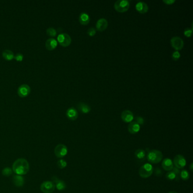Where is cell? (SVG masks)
<instances>
[{"label": "cell", "instance_id": "9a60e30c", "mask_svg": "<svg viewBox=\"0 0 193 193\" xmlns=\"http://www.w3.org/2000/svg\"><path fill=\"white\" fill-rule=\"evenodd\" d=\"M66 115L67 117L72 121L76 120L78 117L77 110L74 107H70L69 109H67V110L66 111Z\"/></svg>", "mask_w": 193, "mask_h": 193}, {"label": "cell", "instance_id": "277c9868", "mask_svg": "<svg viewBox=\"0 0 193 193\" xmlns=\"http://www.w3.org/2000/svg\"><path fill=\"white\" fill-rule=\"evenodd\" d=\"M115 9L119 13L127 11L130 7V3L128 0H118L115 3Z\"/></svg>", "mask_w": 193, "mask_h": 193}, {"label": "cell", "instance_id": "4dcf8cb0", "mask_svg": "<svg viewBox=\"0 0 193 193\" xmlns=\"http://www.w3.org/2000/svg\"><path fill=\"white\" fill-rule=\"evenodd\" d=\"M180 57H181V54L177 51H175L173 52V53L172 55V58L174 61L178 60L179 58H180Z\"/></svg>", "mask_w": 193, "mask_h": 193}, {"label": "cell", "instance_id": "e0dca14e", "mask_svg": "<svg viewBox=\"0 0 193 193\" xmlns=\"http://www.w3.org/2000/svg\"><path fill=\"white\" fill-rule=\"evenodd\" d=\"M162 167L166 171H171L173 168V163L171 159L166 158L162 162Z\"/></svg>", "mask_w": 193, "mask_h": 193}, {"label": "cell", "instance_id": "6da1fadb", "mask_svg": "<svg viewBox=\"0 0 193 193\" xmlns=\"http://www.w3.org/2000/svg\"><path fill=\"white\" fill-rule=\"evenodd\" d=\"M12 169L13 171L17 175H25L29 171V163L28 161L24 158L18 159L14 162Z\"/></svg>", "mask_w": 193, "mask_h": 193}, {"label": "cell", "instance_id": "836d02e7", "mask_svg": "<svg viewBox=\"0 0 193 193\" xmlns=\"http://www.w3.org/2000/svg\"><path fill=\"white\" fill-rule=\"evenodd\" d=\"M163 172L159 168H156L155 170V175L157 176V177H160V176H161L163 175Z\"/></svg>", "mask_w": 193, "mask_h": 193}, {"label": "cell", "instance_id": "ffe728a7", "mask_svg": "<svg viewBox=\"0 0 193 193\" xmlns=\"http://www.w3.org/2000/svg\"><path fill=\"white\" fill-rule=\"evenodd\" d=\"M13 182L14 185L17 187H22L24 184V179L20 175H14L13 177Z\"/></svg>", "mask_w": 193, "mask_h": 193}, {"label": "cell", "instance_id": "7402d4cb", "mask_svg": "<svg viewBox=\"0 0 193 193\" xmlns=\"http://www.w3.org/2000/svg\"><path fill=\"white\" fill-rule=\"evenodd\" d=\"M79 21L81 24L87 25L90 21V18L89 15L86 13H82L79 15Z\"/></svg>", "mask_w": 193, "mask_h": 193}, {"label": "cell", "instance_id": "8d00e7d4", "mask_svg": "<svg viewBox=\"0 0 193 193\" xmlns=\"http://www.w3.org/2000/svg\"><path fill=\"white\" fill-rule=\"evenodd\" d=\"M168 193H177L176 192H174V191H171V192H169Z\"/></svg>", "mask_w": 193, "mask_h": 193}, {"label": "cell", "instance_id": "5b68a950", "mask_svg": "<svg viewBox=\"0 0 193 193\" xmlns=\"http://www.w3.org/2000/svg\"><path fill=\"white\" fill-rule=\"evenodd\" d=\"M55 188V184L51 181H44L40 185V190L43 193H52Z\"/></svg>", "mask_w": 193, "mask_h": 193}, {"label": "cell", "instance_id": "30bf717a", "mask_svg": "<svg viewBox=\"0 0 193 193\" xmlns=\"http://www.w3.org/2000/svg\"><path fill=\"white\" fill-rule=\"evenodd\" d=\"M31 92L30 87L26 84L20 85L18 88L17 93L20 97H26L28 96Z\"/></svg>", "mask_w": 193, "mask_h": 193}, {"label": "cell", "instance_id": "1f68e13d", "mask_svg": "<svg viewBox=\"0 0 193 193\" xmlns=\"http://www.w3.org/2000/svg\"><path fill=\"white\" fill-rule=\"evenodd\" d=\"M135 122L139 125H142L144 123V119L140 116H138L135 118Z\"/></svg>", "mask_w": 193, "mask_h": 193}, {"label": "cell", "instance_id": "9c48e42d", "mask_svg": "<svg viewBox=\"0 0 193 193\" xmlns=\"http://www.w3.org/2000/svg\"><path fill=\"white\" fill-rule=\"evenodd\" d=\"M171 44L174 49L177 51L181 50L184 45L183 40L178 36H174L171 39Z\"/></svg>", "mask_w": 193, "mask_h": 193}, {"label": "cell", "instance_id": "ac0fdd59", "mask_svg": "<svg viewBox=\"0 0 193 193\" xmlns=\"http://www.w3.org/2000/svg\"><path fill=\"white\" fill-rule=\"evenodd\" d=\"M57 41L54 38H49L45 41V48L48 51H53L57 46Z\"/></svg>", "mask_w": 193, "mask_h": 193}, {"label": "cell", "instance_id": "484cf974", "mask_svg": "<svg viewBox=\"0 0 193 193\" xmlns=\"http://www.w3.org/2000/svg\"><path fill=\"white\" fill-rule=\"evenodd\" d=\"M13 169L9 167H6L2 171V174L5 177H9L13 174Z\"/></svg>", "mask_w": 193, "mask_h": 193}, {"label": "cell", "instance_id": "ba28073f", "mask_svg": "<svg viewBox=\"0 0 193 193\" xmlns=\"http://www.w3.org/2000/svg\"><path fill=\"white\" fill-rule=\"evenodd\" d=\"M173 164L178 169H182L186 165V160L184 156L177 155L175 156L173 160Z\"/></svg>", "mask_w": 193, "mask_h": 193}, {"label": "cell", "instance_id": "603a6c76", "mask_svg": "<svg viewBox=\"0 0 193 193\" xmlns=\"http://www.w3.org/2000/svg\"><path fill=\"white\" fill-rule=\"evenodd\" d=\"M2 56L3 58L7 61H11L14 58V53L9 49L4 50L2 53Z\"/></svg>", "mask_w": 193, "mask_h": 193}, {"label": "cell", "instance_id": "d6a6232c", "mask_svg": "<svg viewBox=\"0 0 193 193\" xmlns=\"http://www.w3.org/2000/svg\"><path fill=\"white\" fill-rule=\"evenodd\" d=\"M23 58H24V56L23 55V54L20 53H17V55H16L14 56V59L17 61H18V62H21L23 61Z\"/></svg>", "mask_w": 193, "mask_h": 193}, {"label": "cell", "instance_id": "4fadbf2b", "mask_svg": "<svg viewBox=\"0 0 193 193\" xmlns=\"http://www.w3.org/2000/svg\"><path fill=\"white\" fill-rule=\"evenodd\" d=\"M108 26V22L105 18H100L97 21L96 27L97 30L102 32L107 29Z\"/></svg>", "mask_w": 193, "mask_h": 193}, {"label": "cell", "instance_id": "83f0119b", "mask_svg": "<svg viewBox=\"0 0 193 193\" xmlns=\"http://www.w3.org/2000/svg\"><path fill=\"white\" fill-rule=\"evenodd\" d=\"M57 167L59 169H63L67 166V162L63 159H60L57 161Z\"/></svg>", "mask_w": 193, "mask_h": 193}, {"label": "cell", "instance_id": "44dd1931", "mask_svg": "<svg viewBox=\"0 0 193 193\" xmlns=\"http://www.w3.org/2000/svg\"><path fill=\"white\" fill-rule=\"evenodd\" d=\"M135 156L136 160L139 161H144L146 157V152L142 149H138L135 151Z\"/></svg>", "mask_w": 193, "mask_h": 193}, {"label": "cell", "instance_id": "d6986e66", "mask_svg": "<svg viewBox=\"0 0 193 193\" xmlns=\"http://www.w3.org/2000/svg\"><path fill=\"white\" fill-rule=\"evenodd\" d=\"M78 108V109L83 113L84 114H87L88 113H89L91 110V107L90 106V105H88V104L84 103V102H80L78 103L77 105Z\"/></svg>", "mask_w": 193, "mask_h": 193}, {"label": "cell", "instance_id": "f546056e", "mask_svg": "<svg viewBox=\"0 0 193 193\" xmlns=\"http://www.w3.org/2000/svg\"><path fill=\"white\" fill-rule=\"evenodd\" d=\"M193 33V29L192 28H187L184 30V35L188 37V38H190Z\"/></svg>", "mask_w": 193, "mask_h": 193}, {"label": "cell", "instance_id": "3957f363", "mask_svg": "<svg viewBox=\"0 0 193 193\" xmlns=\"http://www.w3.org/2000/svg\"><path fill=\"white\" fill-rule=\"evenodd\" d=\"M154 172V168L150 163H146L142 165L139 170V174L143 178H147L150 177Z\"/></svg>", "mask_w": 193, "mask_h": 193}, {"label": "cell", "instance_id": "d590c367", "mask_svg": "<svg viewBox=\"0 0 193 193\" xmlns=\"http://www.w3.org/2000/svg\"><path fill=\"white\" fill-rule=\"evenodd\" d=\"M193 163H192L191 164H190V171H193Z\"/></svg>", "mask_w": 193, "mask_h": 193}, {"label": "cell", "instance_id": "7c38bea8", "mask_svg": "<svg viewBox=\"0 0 193 193\" xmlns=\"http://www.w3.org/2000/svg\"><path fill=\"white\" fill-rule=\"evenodd\" d=\"M52 182L55 185L56 188L59 191H62L66 189V185L63 180H59L56 176H53L52 178Z\"/></svg>", "mask_w": 193, "mask_h": 193}, {"label": "cell", "instance_id": "2e32d148", "mask_svg": "<svg viewBox=\"0 0 193 193\" xmlns=\"http://www.w3.org/2000/svg\"><path fill=\"white\" fill-rule=\"evenodd\" d=\"M140 129V125L135 121L131 122L128 125V131L132 134H135L138 133Z\"/></svg>", "mask_w": 193, "mask_h": 193}, {"label": "cell", "instance_id": "4316f807", "mask_svg": "<svg viewBox=\"0 0 193 193\" xmlns=\"http://www.w3.org/2000/svg\"><path fill=\"white\" fill-rule=\"evenodd\" d=\"M165 177L168 180L172 181L174 180H175L176 175H175V174L174 173V172L173 171H169L166 174Z\"/></svg>", "mask_w": 193, "mask_h": 193}, {"label": "cell", "instance_id": "52a82bcc", "mask_svg": "<svg viewBox=\"0 0 193 193\" xmlns=\"http://www.w3.org/2000/svg\"><path fill=\"white\" fill-rule=\"evenodd\" d=\"M68 150L63 144H59L55 148V154L58 158H62L67 154Z\"/></svg>", "mask_w": 193, "mask_h": 193}, {"label": "cell", "instance_id": "7a4b0ae2", "mask_svg": "<svg viewBox=\"0 0 193 193\" xmlns=\"http://www.w3.org/2000/svg\"><path fill=\"white\" fill-rule=\"evenodd\" d=\"M146 157L147 159L150 163L157 164L162 160L163 155L159 150H153L148 151Z\"/></svg>", "mask_w": 193, "mask_h": 193}, {"label": "cell", "instance_id": "f1b7e54d", "mask_svg": "<svg viewBox=\"0 0 193 193\" xmlns=\"http://www.w3.org/2000/svg\"><path fill=\"white\" fill-rule=\"evenodd\" d=\"M96 30L94 27H91L88 28V30H87V34L91 37L95 36V35L96 34Z\"/></svg>", "mask_w": 193, "mask_h": 193}, {"label": "cell", "instance_id": "cb8c5ba5", "mask_svg": "<svg viewBox=\"0 0 193 193\" xmlns=\"http://www.w3.org/2000/svg\"><path fill=\"white\" fill-rule=\"evenodd\" d=\"M180 175L181 178L182 180H184V181L188 180L189 179V177H190L189 173L185 169H184V170H182L181 171H180Z\"/></svg>", "mask_w": 193, "mask_h": 193}, {"label": "cell", "instance_id": "8992f818", "mask_svg": "<svg viewBox=\"0 0 193 193\" xmlns=\"http://www.w3.org/2000/svg\"><path fill=\"white\" fill-rule=\"evenodd\" d=\"M57 41L60 45L63 47H67L70 45L72 43V38L67 34L62 33L58 35Z\"/></svg>", "mask_w": 193, "mask_h": 193}, {"label": "cell", "instance_id": "d4e9b609", "mask_svg": "<svg viewBox=\"0 0 193 193\" xmlns=\"http://www.w3.org/2000/svg\"><path fill=\"white\" fill-rule=\"evenodd\" d=\"M46 32L48 36L51 37H55L57 35V31L55 28L53 27H49L47 30Z\"/></svg>", "mask_w": 193, "mask_h": 193}, {"label": "cell", "instance_id": "e575fe53", "mask_svg": "<svg viewBox=\"0 0 193 193\" xmlns=\"http://www.w3.org/2000/svg\"><path fill=\"white\" fill-rule=\"evenodd\" d=\"M175 2V0H163V2L167 5H172Z\"/></svg>", "mask_w": 193, "mask_h": 193}, {"label": "cell", "instance_id": "8fae6325", "mask_svg": "<svg viewBox=\"0 0 193 193\" xmlns=\"http://www.w3.org/2000/svg\"><path fill=\"white\" fill-rule=\"evenodd\" d=\"M121 117L123 122L130 123L134 119V115L132 111L129 110H125L122 112Z\"/></svg>", "mask_w": 193, "mask_h": 193}, {"label": "cell", "instance_id": "5bb4252c", "mask_svg": "<svg viewBox=\"0 0 193 193\" xmlns=\"http://www.w3.org/2000/svg\"><path fill=\"white\" fill-rule=\"evenodd\" d=\"M136 10L140 14H145L148 11V6L143 1L138 2L135 6Z\"/></svg>", "mask_w": 193, "mask_h": 193}]
</instances>
